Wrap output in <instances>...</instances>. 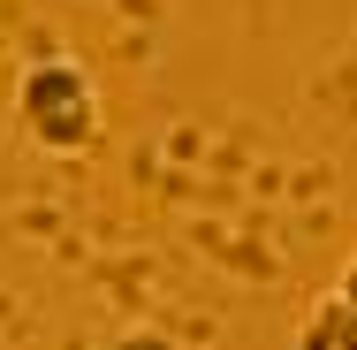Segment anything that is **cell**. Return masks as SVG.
Masks as SVG:
<instances>
[{
    "instance_id": "cell-2",
    "label": "cell",
    "mask_w": 357,
    "mask_h": 350,
    "mask_svg": "<svg viewBox=\"0 0 357 350\" xmlns=\"http://www.w3.org/2000/svg\"><path fill=\"white\" fill-rule=\"evenodd\" d=\"M289 350H357V305L350 297H319L304 320H296V335H289Z\"/></svg>"
},
{
    "instance_id": "cell-1",
    "label": "cell",
    "mask_w": 357,
    "mask_h": 350,
    "mask_svg": "<svg viewBox=\"0 0 357 350\" xmlns=\"http://www.w3.org/2000/svg\"><path fill=\"white\" fill-rule=\"evenodd\" d=\"M15 122L31 130V145H46V152H91V145H99V92H91L84 61L38 54V61L23 69V84H15Z\"/></svg>"
},
{
    "instance_id": "cell-3",
    "label": "cell",
    "mask_w": 357,
    "mask_h": 350,
    "mask_svg": "<svg viewBox=\"0 0 357 350\" xmlns=\"http://www.w3.org/2000/svg\"><path fill=\"white\" fill-rule=\"evenodd\" d=\"M335 297H350V305H357V251L342 259V275H335Z\"/></svg>"
}]
</instances>
